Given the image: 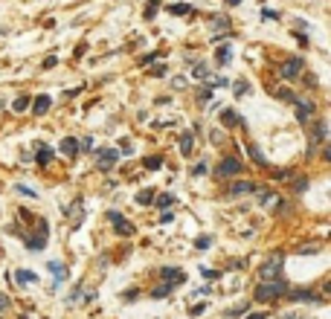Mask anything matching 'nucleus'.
<instances>
[{
  "label": "nucleus",
  "instance_id": "1",
  "mask_svg": "<svg viewBox=\"0 0 331 319\" xmlns=\"http://www.w3.org/2000/svg\"><path fill=\"white\" fill-rule=\"evenodd\" d=\"M285 290H288V282L276 276V279H270V282H262V285L256 287V299H259V302H270V299L282 296Z\"/></svg>",
  "mask_w": 331,
  "mask_h": 319
},
{
  "label": "nucleus",
  "instance_id": "2",
  "mask_svg": "<svg viewBox=\"0 0 331 319\" xmlns=\"http://www.w3.org/2000/svg\"><path fill=\"white\" fill-rule=\"evenodd\" d=\"M282 261H285L282 255H273L267 264H262V270H259V279H262V282H270V279H276V276H279V270H282Z\"/></svg>",
  "mask_w": 331,
  "mask_h": 319
},
{
  "label": "nucleus",
  "instance_id": "3",
  "mask_svg": "<svg viewBox=\"0 0 331 319\" xmlns=\"http://www.w3.org/2000/svg\"><path fill=\"white\" fill-rule=\"evenodd\" d=\"M241 168H244V166H241V160H238V157H227V160L215 168V174H218V177H232V174H238Z\"/></svg>",
  "mask_w": 331,
  "mask_h": 319
},
{
  "label": "nucleus",
  "instance_id": "4",
  "mask_svg": "<svg viewBox=\"0 0 331 319\" xmlns=\"http://www.w3.org/2000/svg\"><path fill=\"white\" fill-rule=\"evenodd\" d=\"M294 102H297V119L299 122H308V116L314 113V102L311 99H297V96H294Z\"/></svg>",
  "mask_w": 331,
  "mask_h": 319
},
{
  "label": "nucleus",
  "instance_id": "5",
  "mask_svg": "<svg viewBox=\"0 0 331 319\" xmlns=\"http://www.w3.org/2000/svg\"><path fill=\"white\" fill-rule=\"evenodd\" d=\"M299 73H302V58H288V61L282 64V76H285V79H297Z\"/></svg>",
  "mask_w": 331,
  "mask_h": 319
},
{
  "label": "nucleus",
  "instance_id": "6",
  "mask_svg": "<svg viewBox=\"0 0 331 319\" xmlns=\"http://www.w3.org/2000/svg\"><path fill=\"white\" fill-rule=\"evenodd\" d=\"M111 220H114V226H116L119 235H134V223L131 220H125L119 212H111Z\"/></svg>",
  "mask_w": 331,
  "mask_h": 319
},
{
  "label": "nucleus",
  "instance_id": "7",
  "mask_svg": "<svg viewBox=\"0 0 331 319\" xmlns=\"http://www.w3.org/2000/svg\"><path fill=\"white\" fill-rule=\"evenodd\" d=\"M116 160H119V154L111 151V148H102V151L96 154V163H99V168H111Z\"/></svg>",
  "mask_w": 331,
  "mask_h": 319
},
{
  "label": "nucleus",
  "instance_id": "8",
  "mask_svg": "<svg viewBox=\"0 0 331 319\" xmlns=\"http://www.w3.org/2000/svg\"><path fill=\"white\" fill-rule=\"evenodd\" d=\"M192 148H195V134H192V131H186V134L180 136V154H183V157H189Z\"/></svg>",
  "mask_w": 331,
  "mask_h": 319
},
{
  "label": "nucleus",
  "instance_id": "9",
  "mask_svg": "<svg viewBox=\"0 0 331 319\" xmlns=\"http://www.w3.org/2000/svg\"><path fill=\"white\" fill-rule=\"evenodd\" d=\"M50 96H38V99H35V105H32V113L35 116H44V113H47V110H50Z\"/></svg>",
  "mask_w": 331,
  "mask_h": 319
},
{
  "label": "nucleus",
  "instance_id": "10",
  "mask_svg": "<svg viewBox=\"0 0 331 319\" xmlns=\"http://www.w3.org/2000/svg\"><path fill=\"white\" fill-rule=\"evenodd\" d=\"M326 136H329V128H326V119H317L314 122V142H326Z\"/></svg>",
  "mask_w": 331,
  "mask_h": 319
},
{
  "label": "nucleus",
  "instance_id": "11",
  "mask_svg": "<svg viewBox=\"0 0 331 319\" xmlns=\"http://www.w3.org/2000/svg\"><path fill=\"white\" fill-rule=\"evenodd\" d=\"M253 189H256L253 183L241 180V183H232V186H230V195H232V198H235V195H247V192H253Z\"/></svg>",
  "mask_w": 331,
  "mask_h": 319
},
{
  "label": "nucleus",
  "instance_id": "12",
  "mask_svg": "<svg viewBox=\"0 0 331 319\" xmlns=\"http://www.w3.org/2000/svg\"><path fill=\"white\" fill-rule=\"evenodd\" d=\"M15 279H17V285H32V282H38V276L29 273V270H17Z\"/></svg>",
  "mask_w": 331,
  "mask_h": 319
},
{
  "label": "nucleus",
  "instance_id": "13",
  "mask_svg": "<svg viewBox=\"0 0 331 319\" xmlns=\"http://www.w3.org/2000/svg\"><path fill=\"white\" fill-rule=\"evenodd\" d=\"M221 122H224V128H235L238 125V116H235V110H221Z\"/></svg>",
  "mask_w": 331,
  "mask_h": 319
},
{
  "label": "nucleus",
  "instance_id": "14",
  "mask_svg": "<svg viewBox=\"0 0 331 319\" xmlns=\"http://www.w3.org/2000/svg\"><path fill=\"white\" fill-rule=\"evenodd\" d=\"M61 151H64V154H70V157H73V154H79V142H76L73 136H67L64 142H61Z\"/></svg>",
  "mask_w": 331,
  "mask_h": 319
},
{
  "label": "nucleus",
  "instance_id": "15",
  "mask_svg": "<svg viewBox=\"0 0 331 319\" xmlns=\"http://www.w3.org/2000/svg\"><path fill=\"white\" fill-rule=\"evenodd\" d=\"M168 12H171V15H189L192 6H189V3H174V6H168Z\"/></svg>",
  "mask_w": 331,
  "mask_h": 319
},
{
  "label": "nucleus",
  "instance_id": "16",
  "mask_svg": "<svg viewBox=\"0 0 331 319\" xmlns=\"http://www.w3.org/2000/svg\"><path fill=\"white\" fill-rule=\"evenodd\" d=\"M218 64H230V58H232V52H230V47H218Z\"/></svg>",
  "mask_w": 331,
  "mask_h": 319
},
{
  "label": "nucleus",
  "instance_id": "17",
  "mask_svg": "<svg viewBox=\"0 0 331 319\" xmlns=\"http://www.w3.org/2000/svg\"><path fill=\"white\" fill-rule=\"evenodd\" d=\"M50 160H52V148H47V145H44V148L38 151V163H41V166H47Z\"/></svg>",
  "mask_w": 331,
  "mask_h": 319
},
{
  "label": "nucleus",
  "instance_id": "18",
  "mask_svg": "<svg viewBox=\"0 0 331 319\" xmlns=\"http://www.w3.org/2000/svg\"><path fill=\"white\" fill-rule=\"evenodd\" d=\"M50 270L52 273H55V279H58V282H64V276H67V270L61 267V264H58V261H50Z\"/></svg>",
  "mask_w": 331,
  "mask_h": 319
},
{
  "label": "nucleus",
  "instance_id": "19",
  "mask_svg": "<svg viewBox=\"0 0 331 319\" xmlns=\"http://www.w3.org/2000/svg\"><path fill=\"white\" fill-rule=\"evenodd\" d=\"M12 107L20 113V110H26V107H29V99H26V96H17V99L12 102Z\"/></svg>",
  "mask_w": 331,
  "mask_h": 319
},
{
  "label": "nucleus",
  "instance_id": "20",
  "mask_svg": "<svg viewBox=\"0 0 331 319\" xmlns=\"http://www.w3.org/2000/svg\"><path fill=\"white\" fill-rule=\"evenodd\" d=\"M160 276H163V279H183L180 270H174V267H163L160 270Z\"/></svg>",
  "mask_w": 331,
  "mask_h": 319
},
{
  "label": "nucleus",
  "instance_id": "21",
  "mask_svg": "<svg viewBox=\"0 0 331 319\" xmlns=\"http://www.w3.org/2000/svg\"><path fill=\"white\" fill-rule=\"evenodd\" d=\"M160 166H163V157H149L146 160V168H151V171H157Z\"/></svg>",
  "mask_w": 331,
  "mask_h": 319
},
{
  "label": "nucleus",
  "instance_id": "22",
  "mask_svg": "<svg viewBox=\"0 0 331 319\" xmlns=\"http://www.w3.org/2000/svg\"><path fill=\"white\" fill-rule=\"evenodd\" d=\"M151 201H154V192H151V189H146V192L137 195V203H151Z\"/></svg>",
  "mask_w": 331,
  "mask_h": 319
},
{
  "label": "nucleus",
  "instance_id": "23",
  "mask_svg": "<svg viewBox=\"0 0 331 319\" xmlns=\"http://www.w3.org/2000/svg\"><path fill=\"white\" fill-rule=\"evenodd\" d=\"M171 203H174V198H171V195H160V198H157V206H160V209H168Z\"/></svg>",
  "mask_w": 331,
  "mask_h": 319
},
{
  "label": "nucleus",
  "instance_id": "24",
  "mask_svg": "<svg viewBox=\"0 0 331 319\" xmlns=\"http://www.w3.org/2000/svg\"><path fill=\"white\" fill-rule=\"evenodd\" d=\"M212 23H215V29H221V32H224V29H227V26H230V20H227V17H224V15L212 17Z\"/></svg>",
  "mask_w": 331,
  "mask_h": 319
},
{
  "label": "nucleus",
  "instance_id": "25",
  "mask_svg": "<svg viewBox=\"0 0 331 319\" xmlns=\"http://www.w3.org/2000/svg\"><path fill=\"white\" fill-rule=\"evenodd\" d=\"M195 79H206L209 76V70H206V64H195V73H192Z\"/></svg>",
  "mask_w": 331,
  "mask_h": 319
},
{
  "label": "nucleus",
  "instance_id": "26",
  "mask_svg": "<svg viewBox=\"0 0 331 319\" xmlns=\"http://www.w3.org/2000/svg\"><path fill=\"white\" fill-rule=\"evenodd\" d=\"M262 203L265 206H279V198L276 195H262Z\"/></svg>",
  "mask_w": 331,
  "mask_h": 319
},
{
  "label": "nucleus",
  "instance_id": "27",
  "mask_svg": "<svg viewBox=\"0 0 331 319\" xmlns=\"http://www.w3.org/2000/svg\"><path fill=\"white\" fill-rule=\"evenodd\" d=\"M168 293H171V287H168V285H163V287H157V290H154L151 296H157V299H160V296H168Z\"/></svg>",
  "mask_w": 331,
  "mask_h": 319
},
{
  "label": "nucleus",
  "instance_id": "28",
  "mask_svg": "<svg viewBox=\"0 0 331 319\" xmlns=\"http://www.w3.org/2000/svg\"><path fill=\"white\" fill-rule=\"evenodd\" d=\"M294 299H314V293H311V290H297Z\"/></svg>",
  "mask_w": 331,
  "mask_h": 319
},
{
  "label": "nucleus",
  "instance_id": "29",
  "mask_svg": "<svg viewBox=\"0 0 331 319\" xmlns=\"http://www.w3.org/2000/svg\"><path fill=\"white\" fill-rule=\"evenodd\" d=\"M171 87H174V90H183V87H186V79H183V76L171 79Z\"/></svg>",
  "mask_w": 331,
  "mask_h": 319
},
{
  "label": "nucleus",
  "instance_id": "30",
  "mask_svg": "<svg viewBox=\"0 0 331 319\" xmlns=\"http://www.w3.org/2000/svg\"><path fill=\"white\" fill-rule=\"evenodd\" d=\"M198 99L200 102H209V99H212V90H209V87H203V90L198 93Z\"/></svg>",
  "mask_w": 331,
  "mask_h": 319
},
{
  "label": "nucleus",
  "instance_id": "31",
  "mask_svg": "<svg viewBox=\"0 0 331 319\" xmlns=\"http://www.w3.org/2000/svg\"><path fill=\"white\" fill-rule=\"evenodd\" d=\"M55 64H58V58H55V55H50V58H44V70H52Z\"/></svg>",
  "mask_w": 331,
  "mask_h": 319
},
{
  "label": "nucleus",
  "instance_id": "32",
  "mask_svg": "<svg viewBox=\"0 0 331 319\" xmlns=\"http://www.w3.org/2000/svg\"><path fill=\"white\" fill-rule=\"evenodd\" d=\"M250 154H253V160H256V163H259V166H265V157H262V154L256 151V148H253V145H250Z\"/></svg>",
  "mask_w": 331,
  "mask_h": 319
},
{
  "label": "nucleus",
  "instance_id": "33",
  "mask_svg": "<svg viewBox=\"0 0 331 319\" xmlns=\"http://www.w3.org/2000/svg\"><path fill=\"white\" fill-rule=\"evenodd\" d=\"M279 99H285V102H294V93H291V90H279Z\"/></svg>",
  "mask_w": 331,
  "mask_h": 319
},
{
  "label": "nucleus",
  "instance_id": "34",
  "mask_svg": "<svg viewBox=\"0 0 331 319\" xmlns=\"http://www.w3.org/2000/svg\"><path fill=\"white\" fill-rule=\"evenodd\" d=\"M209 244H212V238H198V247H200V250H206Z\"/></svg>",
  "mask_w": 331,
  "mask_h": 319
},
{
  "label": "nucleus",
  "instance_id": "35",
  "mask_svg": "<svg viewBox=\"0 0 331 319\" xmlns=\"http://www.w3.org/2000/svg\"><path fill=\"white\" fill-rule=\"evenodd\" d=\"M6 308H9V296H6V293H0V311H6Z\"/></svg>",
  "mask_w": 331,
  "mask_h": 319
},
{
  "label": "nucleus",
  "instance_id": "36",
  "mask_svg": "<svg viewBox=\"0 0 331 319\" xmlns=\"http://www.w3.org/2000/svg\"><path fill=\"white\" fill-rule=\"evenodd\" d=\"M235 93H247V82H235Z\"/></svg>",
  "mask_w": 331,
  "mask_h": 319
},
{
  "label": "nucleus",
  "instance_id": "37",
  "mask_svg": "<svg viewBox=\"0 0 331 319\" xmlns=\"http://www.w3.org/2000/svg\"><path fill=\"white\" fill-rule=\"evenodd\" d=\"M154 15H157V3H151L149 9H146V17H154Z\"/></svg>",
  "mask_w": 331,
  "mask_h": 319
},
{
  "label": "nucleus",
  "instance_id": "38",
  "mask_svg": "<svg viewBox=\"0 0 331 319\" xmlns=\"http://www.w3.org/2000/svg\"><path fill=\"white\" fill-rule=\"evenodd\" d=\"M17 192H20V195H29V198H35V192H32V189H26V186H17Z\"/></svg>",
  "mask_w": 331,
  "mask_h": 319
},
{
  "label": "nucleus",
  "instance_id": "39",
  "mask_svg": "<svg viewBox=\"0 0 331 319\" xmlns=\"http://www.w3.org/2000/svg\"><path fill=\"white\" fill-rule=\"evenodd\" d=\"M189 314H192V317H198V314H203V305H195V308H189Z\"/></svg>",
  "mask_w": 331,
  "mask_h": 319
},
{
  "label": "nucleus",
  "instance_id": "40",
  "mask_svg": "<svg viewBox=\"0 0 331 319\" xmlns=\"http://www.w3.org/2000/svg\"><path fill=\"white\" fill-rule=\"evenodd\" d=\"M195 174H206V163H198V166H195Z\"/></svg>",
  "mask_w": 331,
  "mask_h": 319
},
{
  "label": "nucleus",
  "instance_id": "41",
  "mask_svg": "<svg viewBox=\"0 0 331 319\" xmlns=\"http://www.w3.org/2000/svg\"><path fill=\"white\" fill-rule=\"evenodd\" d=\"M209 136H212V142H221V139H224V134H221V131H212Z\"/></svg>",
  "mask_w": 331,
  "mask_h": 319
},
{
  "label": "nucleus",
  "instance_id": "42",
  "mask_svg": "<svg viewBox=\"0 0 331 319\" xmlns=\"http://www.w3.org/2000/svg\"><path fill=\"white\" fill-rule=\"evenodd\" d=\"M244 319H265V317H262V314H247Z\"/></svg>",
  "mask_w": 331,
  "mask_h": 319
},
{
  "label": "nucleus",
  "instance_id": "43",
  "mask_svg": "<svg viewBox=\"0 0 331 319\" xmlns=\"http://www.w3.org/2000/svg\"><path fill=\"white\" fill-rule=\"evenodd\" d=\"M227 3H230V6H238V3H241V0H227Z\"/></svg>",
  "mask_w": 331,
  "mask_h": 319
}]
</instances>
